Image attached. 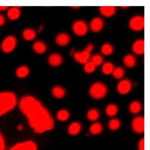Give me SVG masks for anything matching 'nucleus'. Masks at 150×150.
Segmentation results:
<instances>
[{"label": "nucleus", "instance_id": "nucleus-1", "mask_svg": "<svg viewBox=\"0 0 150 150\" xmlns=\"http://www.w3.org/2000/svg\"><path fill=\"white\" fill-rule=\"evenodd\" d=\"M19 108L36 133H42L54 128L55 123L52 115L37 99L30 96L23 97Z\"/></svg>", "mask_w": 150, "mask_h": 150}, {"label": "nucleus", "instance_id": "nucleus-2", "mask_svg": "<svg viewBox=\"0 0 150 150\" xmlns=\"http://www.w3.org/2000/svg\"><path fill=\"white\" fill-rule=\"evenodd\" d=\"M17 103L16 95L11 92L0 93V116L5 114L16 107Z\"/></svg>", "mask_w": 150, "mask_h": 150}, {"label": "nucleus", "instance_id": "nucleus-3", "mask_svg": "<svg viewBox=\"0 0 150 150\" xmlns=\"http://www.w3.org/2000/svg\"><path fill=\"white\" fill-rule=\"evenodd\" d=\"M93 48V45L92 44H90L83 52H74L73 56L75 61L81 64H86L89 62L91 57V52Z\"/></svg>", "mask_w": 150, "mask_h": 150}, {"label": "nucleus", "instance_id": "nucleus-4", "mask_svg": "<svg viewBox=\"0 0 150 150\" xmlns=\"http://www.w3.org/2000/svg\"><path fill=\"white\" fill-rule=\"evenodd\" d=\"M107 87L102 83H96L92 85L90 89V94L92 97L96 99L103 98L107 95Z\"/></svg>", "mask_w": 150, "mask_h": 150}, {"label": "nucleus", "instance_id": "nucleus-5", "mask_svg": "<svg viewBox=\"0 0 150 150\" xmlns=\"http://www.w3.org/2000/svg\"><path fill=\"white\" fill-rule=\"evenodd\" d=\"M17 40L14 36L7 37L2 43V50L5 53H9L15 49Z\"/></svg>", "mask_w": 150, "mask_h": 150}, {"label": "nucleus", "instance_id": "nucleus-6", "mask_svg": "<svg viewBox=\"0 0 150 150\" xmlns=\"http://www.w3.org/2000/svg\"><path fill=\"white\" fill-rule=\"evenodd\" d=\"M144 26L145 19L142 16H135L131 19L129 22L130 28L135 31L142 30L144 28Z\"/></svg>", "mask_w": 150, "mask_h": 150}, {"label": "nucleus", "instance_id": "nucleus-7", "mask_svg": "<svg viewBox=\"0 0 150 150\" xmlns=\"http://www.w3.org/2000/svg\"><path fill=\"white\" fill-rule=\"evenodd\" d=\"M132 129L135 133L141 134L145 130V120L142 116H138L133 119L132 123Z\"/></svg>", "mask_w": 150, "mask_h": 150}, {"label": "nucleus", "instance_id": "nucleus-8", "mask_svg": "<svg viewBox=\"0 0 150 150\" xmlns=\"http://www.w3.org/2000/svg\"><path fill=\"white\" fill-rule=\"evenodd\" d=\"M73 30L78 36H83L87 33L88 26L84 21L78 20L73 24Z\"/></svg>", "mask_w": 150, "mask_h": 150}, {"label": "nucleus", "instance_id": "nucleus-9", "mask_svg": "<svg viewBox=\"0 0 150 150\" xmlns=\"http://www.w3.org/2000/svg\"><path fill=\"white\" fill-rule=\"evenodd\" d=\"M10 150H37V147L35 142L27 141L16 144Z\"/></svg>", "mask_w": 150, "mask_h": 150}, {"label": "nucleus", "instance_id": "nucleus-10", "mask_svg": "<svg viewBox=\"0 0 150 150\" xmlns=\"http://www.w3.org/2000/svg\"><path fill=\"white\" fill-rule=\"evenodd\" d=\"M132 87V83L130 80L124 79L121 81L117 85V90L121 95L127 94L130 91Z\"/></svg>", "mask_w": 150, "mask_h": 150}, {"label": "nucleus", "instance_id": "nucleus-11", "mask_svg": "<svg viewBox=\"0 0 150 150\" xmlns=\"http://www.w3.org/2000/svg\"><path fill=\"white\" fill-rule=\"evenodd\" d=\"M104 26V21L100 18L97 17L93 19L90 23L91 30L94 32H98L102 30Z\"/></svg>", "mask_w": 150, "mask_h": 150}, {"label": "nucleus", "instance_id": "nucleus-12", "mask_svg": "<svg viewBox=\"0 0 150 150\" xmlns=\"http://www.w3.org/2000/svg\"><path fill=\"white\" fill-rule=\"evenodd\" d=\"M133 51L137 55H142L145 52V43L143 40H139L133 45Z\"/></svg>", "mask_w": 150, "mask_h": 150}, {"label": "nucleus", "instance_id": "nucleus-13", "mask_svg": "<svg viewBox=\"0 0 150 150\" xmlns=\"http://www.w3.org/2000/svg\"><path fill=\"white\" fill-rule=\"evenodd\" d=\"M70 40V37L67 33H62L56 37V42L59 46H66L69 43Z\"/></svg>", "mask_w": 150, "mask_h": 150}, {"label": "nucleus", "instance_id": "nucleus-14", "mask_svg": "<svg viewBox=\"0 0 150 150\" xmlns=\"http://www.w3.org/2000/svg\"><path fill=\"white\" fill-rule=\"evenodd\" d=\"M62 57L59 54H52L49 56L48 62L52 66H58L62 62Z\"/></svg>", "mask_w": 150, "mask_h": 150}, {"label": "nucleus", "instance_id": "nucleus-15", "mask_svg": "<svg viewBox=\"0 0 150 150\" xmlns=\"http://www.w3.org/2000/svg\"><path fill=\"white\" fill-rule=\"evenodd\" d=\"M99 11L103 16L110 17L115 13L116 7L113 6H102L99 8Z\"/></svg>", "mask_w": 150, "mask_h": 150}, {"label": "nucleus", "instance_id": "nucleus-16", "mask_svg": "<svg viewBox=\"0 0 150 150\" xmlns=\"http://www.w3.org/2000/svg\"><path fill=\"white\" fill-rule=\"evenodd\" d=\"M81 129V125L80 123L77 122L71 123L68 127V131L69 134L71 135H76L78 134Z\"/></svg>", "mask_w": 150, "mask_h": 150}, {"label": "nucleus", "instance_id": "nucleus-17", "mask_svg": "<svg viewBox=\"0 0 150 150\" xmlns=\"http://www.w3.org/2000/svg\"><path fill=\"white\" fill-rule=\"evenodd\" d=\"M33 49L36 53L42 54H43L47 50L46 44L42 41H37L33 44Z\"/></svg>", "mask_w": 150, "mask_h": 150}, {"label": "nucleus", "instance_id": "nucleus-18", "mask_svg": "<svg viewBox=\"0 0 150 150\" xmlns=\"http://www.w3.org/2000/svg\"><path fill=\"white\" fill-rule=\"evenodd\" d=\"M8 17L12 20L18 19L20 16V10L19 7H14L9 9L7 13Z\"/></svg>", "mask_w": 150, "mask_h": 150}, {"label": "nucleus", "instance_id": "nucleus-19", "mask_svg": "<svg viewBox=\"0 0 150 150\" xmlns=\"http://www.w3.org/2000/svg\"><path fill=\"white\" fill-rule=\"evenodd\" d=\"M52 94L56 98H62L66 95V91L63 87L56 86L52 88Z\"/></svg>", "mask_w": 150, "mask_h": 150}, {"label": "nucleus", "instance_id": "nucleus-20", "mask_svg": "<svg viewBox=\"0 0 150 150\" xmlns=\"http://www.w3.org/2000/svg\"><path fill=\"white\" fill-rule=\"evenodd\" d=\"M123 63L127 67H133L136 64V59L133 55L128 54L124 57Z\"/></svg>", "mask_w": 150, "mask_h": 150}, {"label": "nucleus", "instance_id": "nucleus-21", "mask_svg": "<svg viewBox=\"0 0 150 150\" xmlns=\"http://www.w3.org/2000/svg\"><path fill=\"white\" fill-rule=\"evenodd\" d=\"M23 36L24 39L26 40H32L36 38V32L32 28H27L23 32Z\"/></svg>", "mask_w": 150, "mask_h": 150}, {"label": "nucleus", "instance_id": "nucleus-22", "mask_svg": "<svg viewBox=\"0 0 150 150\" xmlns=\"http://www.w3.org/2000/svg\"><path fill=\"white\" fill-rule=\"evenodd\" d=\"M103 130V126L101 123L96 122L93 123L90 127V132L91 134L97 135L100 134Z\"/></svg>", "mask_w": 150, "mask_h": 150}, {"label": "nucleus", "instance_id": "nucleus-23", "mask_svg": "<svg viewBox=\"0 0 150 150\" xmlns=\"http://www.w3.org/2000/svg\"><path fill=\"white\" fill-rule=\"evenodd\" d=\"M29 72V68L27 66H21L17 69L16 71V74L18 77L20 78H23L28 75Z\"/></svg>", "mask_w": 150, "mask_h": 150}, {"label": "nucleus", "instance_id": "nucleus-24", "mask_svg": "<svg viewBox=\"0 0 150 150\" xmlns=\"http://www.w3.org/2000/svg\"><path fill=\"white\" fill-rule=\"evenodd\" d=\"M142 109V105L138 101H134L130 104L129 110L132 114H138Z\"/></svg>", "mask_w": 150, "mask_h": 150}, {"label": "nucleus", "instance_id": "nucleus-25", "mask_svg": "<svg viewBox=\"0 0 150 150\" xmlns=\"http://www.w3.org/2000/svg\"><path fill=\"white\" fill-rule=\"evenodd\" d=\"M88 119L91 121H95L99 117L98 110L96 109H92L88 111L87 114Z\"/></svg>", "mask_w": 150, "mask_h": 150}, {"label": "nucleus", "instance_id": "nucleus-26", "mask_svg": "<svg viewBox=\"0 0 150 150\" xmlns=\"http://www.w3.org/2000/svg\"><path fill=\"white\" fill-rule=\"evenodd\" d=\"M114 69V66L113 64L108 62L104 64L102 67V71L104 74L109 75L112 73Z\"/></svg>", "mask_w": 150, "mask_h": 150}, {"label": "nucleus", "instance_id": "nucleus-27", "mask_svg": "<svg viewBox=\"0 0 150 150\" xmlns=\"http://www.w3.org/2000/svg\"><path fill=\"white\" fill-rule=\"evenodd\" d=\"M108 126L111 130H117L121 126V122L119 119H111L108 123Z\"/></svg>", "mask_w": 150, "mask_h": 150}, {"label": "nucleus", "instance_id": "nucleus-28", "mask_svg": "<svg viewBox=\"0 0 150 150\" xmlns=\"http://www.w3.org/2000/svg\"><path fill=\"white\" fill-rule=\"evenodd\" d=\"M118 112V108L115 104H110L106 108V113L109 116H114L117 114Z\"/></svg>", "mask_w": 150, "mask_h": 150}, {"label": "nucleus", "instance_id": "nucleus-29", "mask_svg": "<svg viewBox=\"0 0 150 150\" xmlns=\"http://www.w3.org/2000/svg\"><path fill=\"white\" fill-rule=\"evenodd\" d=\"M101 51L104 55H109L114 52V47L110 44H105L102 46Z\"/></svg>", "mask_w": 150, "mask_h": 150}, {"label": "nucleus", "instance_id": "nucleus-30", "mask_svg": "<svg viewBox=\"0 0 150 150\" xmlns=\"http://www.w3.org/2000/svg\"><path fill=\"white\" fill-rule=\"evenodd\" d=\"M125 70L122 67L114 68L112 74L115 78L117 79H121L125 75Z\"/></svg>", "mask_w": 150, "mask_h": 150}, {"label": "nucleus", "instance_id": "nucleus-31", "mask_svg": "<svg viewBox=\"0 0 150 150\" xmlns=\"http://www.w3.org/2000/svg\"><path fill=\"white\" fill-rule=\"evenodd\" d=\"M57 117L61 121H67L69 117V113L66 110H61L57 112Z\"/></svg>", "mask_w": 150, "mask_h": 150}, {"label": "nucleus", "instance_id": "nucleus-32", "mask_svg": "<svg viewBox=\"0 0 150 150\" xmlns=\"http://www.w3.org/2000/svg\"><path fill=\"white\" fill-rule=\"evenodd\" d=\"M91 62L93 63L95 66L97 67L98 66L100 65L103 63V57L99 54H96L95 55L93 56L91 58Z\"/></svg>", "mask_w": 150, "mask_h": 150}, {"label": "nucleus", "instance_id": "nucleus-33", "mask_svg": "<svg viewBox=\"0 0 150 150\" xmlns=\"http://www.w3.org/2000/svg\"><path fill=\"white\" fill-rule=\"evenodd\" d=\"M96 68V66L95 64L91 61H89L87 63L85 64L84 69H85V71L87 73H91L95 71Z\"/></svg>", "mask_w": 150, "mask_h": 150}, {"label": "nucleus", "instance_id": "nucleus-34", "mask_svg": "<svg viewBox=\"0 0 150 150\" xmlns=\"http://www.w3.org/2000/svg\"><path fill=\"white\" fill-rule=\"evenodd\" d=\"M139 150H145V140L142 138L139 141L138 144Z\"/></svg>", "mask_w": 150, "mask_h": 150}, {"label": "nucleus", "instance_id": "nucleus-35", "mask_svg": "<svg viewBox=\"0 0 150 150\" xmlns=\"http://www.w3.org/2000/svg\"><path fill=\"white\" fill-rule=\"evenodd\" d=\"M5 149V143L4 139L0 133V150H4Z\"/></svg>", "mask_w": 150, "mask_h": 150}, {"label": "nucleus", "instance_id": "nucleus-36", "mask_svg": "<svg viewBox=\"0 0 150 150\" xmlns=\"http://www.w3.org/2000/svg\"><path fill=\"white\" fill-rule=\"evenodd\" d=\"M5 23V18L4 16L0 14V26H2Z\"/></svg>", "mask_w": 150, "mask_h": 150}, {"label": "nucleus", "instance_id": "nucleus-37", "mask_svg": "<svg viewBox=\"0 0 150 150\" xmlns=\"http://www.w3.org/2000/svg\"><path fill=\"white\" fill-rule=\"evenodd\" d=\"M8 7L7 6H0V11H4L8 9Z\"/></svg>", "mask_w": 150, "mask_h": 150}, {"label": "nucleus", "instance_id": "nucleus-38", "mask_svg": "<svg viewBox=\"0 0 150 150\" xmlns=\"http://www.w3.org/2000/svg\"><path fill=\"white\" fill-rule=\"evenodd\" d=\"M23 128V126L22 125H19L18 127V129H19V130H22Z\"/></svg>", "mask_w": 150, "mask_h": 150}, {"label": "nucleus", "instance_id": "nucleus-39", "mask_svg": "<svg viewBox=\"0 0 150 150\" xmlns=\"http://www.w3.org/2000/svg\"><path fill=\"white\" fill-rule=\"evenodd\" d=\"M43 28V26H41L40 27V29H39V31H41L42 30Z\"/></svg>", "mask_w": 150, "mask_h": 150}, {"label": "nucleus", "instance_id": "nucleus-40", "mask_svg": "<svg viewBox=\"0 0 150 150\" xmlns=\"http://www.w3.org/2000/svg\"><path fill=\"white\" fill-rule=\"evenodd\" d=\"M73 8H79V7H73Z\"/></svg>", "mask_w": 150, "mask_h": 150}, {"label": "nucleus", "instance_id": "nucleus-41", "mask_svg": "<svg viewBox=\"0 0 150 150\" xmlns=\"http://www.w3.org/2000/svg\"><path fill=\"white\" fill-rule=\"evenodd\" d=\"M128 7H122V8H127Z\"/></svg>", "mask_w": 150, "mask_h": 150}]
</instances>
